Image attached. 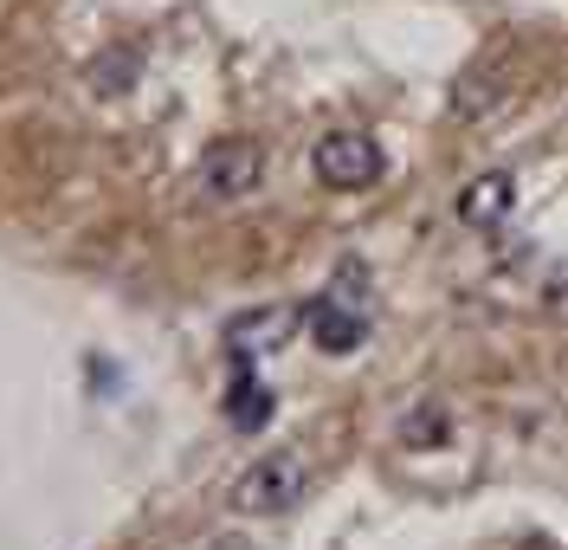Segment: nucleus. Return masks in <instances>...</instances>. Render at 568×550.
Wrapping results in <instances>:
<instances>
[{"label":"nucleus","instance_id":"1","mask_svg":"<svg viewBox=\"0 0 568 550\" xmlns=\"http://www.w3.org/2000/svg\"><path fill=\"white\" fill-rule=\"evenodd\" d=\"M304 486H311V460L304 453H265V460H252L240 486H233V512L240 518H284L297 499H304Z\"/></svg>","mask_w":568,"mask_h":550},{"label":"nucleus","instance_id":"2","mask_svg":"<svg viewBox=\"0 0 568 550\" xmlns=\"http://www.w3.org/2000/svg\"><path fill=\"white\" fill-rule=\"evenodd\" d=\"M258 182H265V149L252 143V137H220V143L201 156V194L220 201V208L252 201Z\"/></svg>","mask_w":568,"mask_h":550},{"label":"nucleus","instance_id":"3","mask_svg":"<svg viewBox=\"0 0 568 550\" xmlns=\"http://www.w3.org/2000/svg\"><path fill=\"white\" fill-rule=\"evenodd\" d=\"M311 169H317L323 188L355 194V188L382 182V149H375V137H362V130H329V137L311 149Z\"/></svg>","mask_w":568,"mask_h":550},{"label":"nucleus","instance_id":"4","mask_svg":"<svg viewBox=\"0 0 568 550\" xmlns=\"http://www.w3.org/2000/svg\"><path fill=\"white\" fill-rule=\"evenodd\" d=\"M510 91H517V52L504 46V52H485V59L459 78V91H453V117H459V123H478V117L504 110Z\"/></svg>","mask_w":568,"mask_h":550},{"label":"nucleus","instance_id":"5","mask_svg":"<svg viewBox=\"0 0 568 550\" xmlns=\"http://www.w3.org/2000/svg\"><path fill=\"white\" fill-rule=\"evenodd\" d=\"M517 208V176L510 169H485L453 194V220L459 227H497V220Z\"/></svg>","mask_w":568,"mask_h":550},{"label":"nucleus","instance_id":"6","mask_svg":"<svg viewBox=\"0 0 568 550\" xmlns=\"http://www.w3.org/2000/svg\"><path fill=\"white\" fill-rule=\"evenodd\" d=\"M304 324H311V343H317L323 357H349L355 343L368 337V324H362L355 311H343V304H311Z\"/></svg>","mask_w":568,"mask_h":550},{"label":"nucleus","instance_id":"7","mask_svg":"<svg viewBox=\"0 0 568 550\" xmlns=\"http://www.w3.org/2000/svg\"><path fill=\"white\" fill-rule=\"evenodd\" d=\"M226 414H233V428H246V434L252 428H265V421H272V389H265V382H240Z\"/></svg>","mask_w":568,"mask_h":550},{"label":"nucleus","instance_id":"8","mask_svg":"<svg viewBox=\"0 0 568 550\" xmlns=\"http://www.w3.org/2000/svg\"><path fill=\"white\" fill-rule=\"evenodd\" d=\"M291 318L284 311H265V318H246V324H233V343H252V350H265V343H278Z\"/></svg>","mask_w":568,"mask_h":550},{"label":"nucleus","instance_id":"9","mask_svg":"<svg viewBox=\"0 0 568 550\" xmlns=\"http://www.w3.org/2000/svg\"><path fill=\"white\" fill-rule=\"evenodd\" d=\"M536 304H542L549 318H568V259L542 272V286H536Z\"/></svg>","mask_w":568,"mask_h":550}]
</instances>
